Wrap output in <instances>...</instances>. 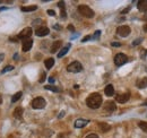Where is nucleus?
Instances as JSON below:
<instances>
[{
	"instance_id": "obj_42",
	"label": "nucleus",
	"mask_w": 147,
	"mask_h": 138,
	"mask_svg": "<svg viewBox=\"0 0 147 138\" xmlns=\"http://www.w3.org/2000/svg\"><path fill=\"white\" fill-rule=\"evenodd\" d=\"M7 9V7H0V11H2V10H6Z\"/></svg>"
},
{
	"instance_id": "obj_27",
	"label": "nucleus",
	"mask_w": 147,
	"mask_h": 138,
	"mask_svg": "<svg viewBox=\"0 0 147 138\" xmlns=\"http://www.w3.org/2000/svg\"><path fill=\"white\" fill-rule=\"evenodd\" d=\"M100 35H101V31H96L94 36H93V38H94V40H97V38L100 37Z\"/></svg>"
},
{
	"instance_id": "obj_29",
	"label": "nucleus",
	"mask_w": 147,
	"mask_h": 138,
	"mask_svg": "<svg viewBox=\"0 0 147 138\" xmlns=\"http://www.w3.org/2000/svg\"><path fill=\"white\" fill-rule=\"evenodd\" d=\"M58 6L61 8V10H62V9H65V2H63V1H59Z\"/></svg>"
},
{
	"instance_id": "obj_31",
	"label": "nucleus",
	"mask_w": 147,
	"mask_h": 138,
	"mask_svg": "<svg viewBox=\"0 0 147 138\" xmlns=\"http://www.w3.org/2000/svg\"><path fill=\"white\" fill-rule=\"evenodd\" d=\"M48 14H49L50 16H56V11H55V10H51V9L48 10Z\"/></svg>"
},
{
	"instance_id": "obj_39",
	"label": "nucleus",
	"mask_w": 147,
	"mask_h": 138,
	"mask_svg": "<svg viewBox=\"0 0 147 138\" xmlns=\"http://www.w3.org/2000/svg\"><path fill=\"white\" fill-rule=\"evenodd\" d=\"M10 41H18V37H9Z\"/></svg>"
},
{
	"instance_id": "obj_12",
	"label": "nucleus",
	"mask_w": 147,
	"mask_h": 138,
	"mask_svg": "<svg viewBox=\"0 0 147 138\" xmlns=\"http://www.w3.org/2000/svg\"><path fill=\"white\" fill-rule=\"evenodd\" d=\"M32 45H33V41L29 38V40H24L23 41V51L24 52H27L31 50V48H32Z\"/></svg>"
},
{
	"instance_id": "obj_24",
	"label": "nucleus",
	"mask_w": 147,
	"mask_h": 138,
	"mask_svg": "<svg viewBox=\"0 0 147 138\" xmlns=\"http://www.w3.org/2000/svg\"><path fill=\"white\" fill-rule=\"evenodd\" d=\"M45 90H48V91H52V92H60V88H58V87H56V86H51V85H48V86H45L44 87Z\"/></svg>"
},
{
	"instance_id": "obj_32",
	"label": "nucleus",
	"mask_w": 147,
	"mask_h": 138,
	"mask_svg": "<svg viewBox=\"0 0 147 138\" xmlns=\"http://www.w3.org/2000/svg\"><path fill=\"white\" fill-rule=\"evenodd\" d=\"M90 38H92V37H90L89 35H87V36H85V37L82 40V42H83V43H85V42H87L88 40H90Z\"/></svg>"
},
{
	"instance_id": "obj_2",
	"label": "nucleus",
	"mask_w": 147,
	"mask_h": 138,
	"mask_svg": "<svg viewBox=\"0 0 147 138\" xmlns=\"http://www.w3.org/2000/svg\"><path fill=\"white\" fill-rule=\"evenodd\" d=\"M78 11L84 17H87V18H93L94 17V11L86 5H79L78 6Z\"/></svg>"
},
{
	"instance_id": "obj_7",
	"label": "nucleus",
	"mask_w": 147,
	"mask_h": 138,
	"mask_svg": "<svg viewBox=\"0 0 147 138\" xmlns=\"http://www.w3.org/2000/svg\"><path fill=\"white\" fill-rule=\"evenodd\" d=\"M33 33V31H32V29L31 27H26V29H24L19 34H18V40H29V37H31V35Z\"/></svg>"
},
{
	"instance_id": "obj_18",
	"label": "nucleus",
	"mask_w": 147,
	"mask_h": 138,
	"mask_svg": "<svg viewBox=\"0 0 147 138\" xmlns=\"http://www.w3.org/2000/svg\"><path fill=\"white\" fill-rule=\"evenodd\" d=\"M69 49H70V44H67L65 48H62L60 50V52H58V58H62L65 54H67V52L69 51Z\"/></svg>"
},
{
	"instance_id": "obj_45",
	"label": "nucleus",
	"mask_w": 147,
	"mask_h": 138,
	"mask_svg": "<svg viewBox=\"0 0 147 138\" xmlns=\"http://www.w3.org/2000/svg\"><path fill=\"white\" fill-rule=\"evenodd\" d=\"M144 19H145V21H147V14L145 15V16H144Z\"/></svg>"
},
{
	"instance_id": "obj_9",
	"label": "nucleus",
	"mask_w": 147,
	"mask_h": 138,
	"mask_svg": "<svg viewBox=\"0 0 147 138\" xmlns=\"http://www.w3.org/2000/svg\"><path fill=\"white\" fill-rule=\"evenodd\" d=\"M130 98V94L129 93H122V94H118L116 96V100L119 103H126Z\"/></svg>"
},
{
	"instance_id": "obj_34",
	"label": "nucleus",
	"mask_w": 147,
	"mask_h": 138,
	"mask_svg": "<svg viewBox=\"0 0 147 138\" xmlns=\"http://www.w3.org/2000/svg\"><path fill=\"white\" fill-rule=\"evenodd\" d=\"M129 10H130V7H128V8H126V9H123V10L121 11V14H122V15H123V14H127V13H128Z\"/></svg>"
},
{
	"instance_id": "obj_21",
	"label": "nucleus",
	"mask_w": 147,
	"mask_h": 138,
	"mask_svg": "<svg viewBox=\"0 0 147 138\" xmlns=\"http://www.w3.org/2000/svg\"><path fill=\"white\" fill-rule=\"evenodd\" d=\"M22 11H34L37 9V6L36 5H32V6H26V7H22L21 8Z\"/></svg>"
},
{
	"instance_id": "obj_17",
	"label": "nucleus",
	"mask_w": 147,
	"mask_h": 138,
	"mask_svg": "<svg viewBox=\"0 0 147 138\" xmlns=\"http://www.w3.org/2000/svg\"><path fill=\"white\" fill-rule=\"evenodd\" d=\"M98 127H100V129H101L102 133H106V131H109L111 129V126L108 125V123H105V122H101L98 125Z\"/></svg>"
},
{
	"instance_id": "obj_14",
	"label": "nucleus",
	"mask_w": 147,
	"mask_h": 138,
	"mask_svg": "<svg viewBox=\"0 0 147 138\" xmlns=\"http://www.w3.org/2000/svg\"><path fill=\"white\" fill-rule=\"evenodd\" d=\"M104 93H105L106 96H112L114 94V87H113V85H111V84L106 85V87L104 88Z\"/></svg>"
},
{
	"instance_id": "obj_47",
	"label": "nucleus",
	"mask_w": 147,
	"mask_h": 138,
	"mask_svg": "<svg viewBox=\"0 0 147 138\" xmlns=\"http://www.w3.org/2000/svg\"><path fill=\"white\" fill-rule=\"evenodd\" d=\"M143 105H146V106H147V101H146V102H144V103H143Z\"/></svg>"
},
{
	"instance_id": "obj_4",
	"label": "nucleus",
	"mask_w": 147,
	"mask_h": 138,
	"mask_svg": "<svg viewBox=\"0 0 147 138\" xmlns=\"http://www.w3.org/2000/svg\"><path fill=\"white\" fill-rule=\"evenodd\" d=\"M45 105H47V102H45V100L43 98H36V99H34L32 101V107L33 109H36V110L43 109Z\"/></svg>"
},
{
	"instance_id": "obj_5",
	"label": "nucleus",
	"mask_w": 147,
	"mask_h": 138,
	"mask_svg": "<svg viewBox=\"0 0 147 138\" xmlns=\"http://www.w3.org/2000/svg\"><path fill=\"white\" fill-rule=\"evenodd\" d=\"M127 61H128V57L126 54H123V53H118L117 56L114 57V64L118 67L124 65Z\"/></svg>"
},
{
	"instance_id": "obj_16",
	"label": "nucleus",
	"mask_w": 147,
	"mask_h": 138,
	"mask_svg": "<svg viewBox=\"0 0 147 138\" xmlns=\"http://www.w3.org/2000/svg\"><path fill=\"white\" fill-rule=\"evenodd\" d=\"M14 117L16 119H22V117H23V107H21V106L16 107L15 111H14Z\"/></svg>"
},
{
	"instance_id": "obj_1",
	"label": "nucleus",
	"mask_w": 147,
	"mask_h": 138,
	"mask_svg": "<svg viewBox=\"0 0 147 138\" xmlns=\"http://www.w3.org/2000/svg\"><path fill=\"white\" fill-rule=\"evenodd\" d=\"M86 104L90 109H98L102 105V96L98 93H93L87 98Z\"/></svg>"
},
{
	"instance_id": "obj_40",
	"label": "nucleus",
	"mask_w": 147,
	"mask_h": 138,
	"mask_svg": "<svg viewBox=\"0 0 147 138\" xmlns=\"http://www.w3.org/2000/svg\"><path fill=\"white\" fill-rule=\"evenodd\" d=\"M2 60H3V54H2V53H0V62H1Z\"/></svg>"
},
{
	"instance_id": "obj_41",
	"label": "nucleus",
	"mask_w": 147,
	"mask_h": 138,
	"mask_svg": "<svg viewBox=\"0 0 147 138\" xmlns=\"http://www.w3.org/2000/svg\"><path fill=\"white\" fill-rule=\"evenodd\" d=\"M55 29H56V30H61V27H60L59 25H55Z\"/></svg>"
},
{
	"instance_id": "obj_13",
	"label": "nucleus",
	"mask_w": 147,
	"mask_h": 138,
	"mask_svg": "<svg viewBox=\"0 0 147 138\" xmlns=\"http://www.w3.org/2000/svg\"><path fill=\"white\" fill-rule=\"evenodd\" d=\"M137 87L138 88H146L147 87V77H143V78H139L136 83Z\"/></svg>"
},
{
	"instance_id": "obj_15",
	"label": "nucleus",
	"mask_w": 147,
	"mask_h": 138,
	"mask_svg": "<svg viewBox=\"0 0 147 138\" xmlns=\"http://www.w3.org/2000/svg\"><path fill=\"white\" fill-rule=\"evenodd\" d=\"M60 46H61V41H56V42H53V44L51 45V53H56L57 51H59V49H60Z\"/></svg>"
},
{
	"instance_id": "obj_43",
	"label": "nucleus",
	"mask_w": 147,
	"mask_h": 138,
	"mask_svg": "<svg viewBox=\"0 0 147 138\" xmlns=\"http://www.w3.org/2000/svg\"><path fill=\"white\" fill-rule=\"evenodd\" d=\"M58 138H66V136H65L63 134H61V135H59L58 136Z\"/></svg>"
},
{
	"instance_id": "obj_37",
	"label": "nucleus",
	"mask_w": 147,
	"mask_h": 138,
	"mask_svg": "<svg viewBox=\"0 0 147 138\" xmlns=\"http://www.w3.org/2000/svg\"><path fill=\"white\" fill-rule=\"evenodd\" d=\"M49 82H50L51 84H53V83H55V78H53V77H49Z\"/></svg>"
},
{
	"instance_id": "obj_10",
	"label": "nucleus",
	"mask_w": 147,
	"mask_h": 138,
	"mask_svg": "<svg viewBox=\"0 0 147 138\" xmlns=\"http://www.w3.org/2000/svg\"><path fill=\"white\" fill-rule=\"evenodd\" d=\"M49 33H50V31H49V29L45 27V26H41V27L36 29V31H35V34L37 35V36H40V37L45 36V35H48Z\"/></svg>"
},
{
	"instance_id": "obj_20",
	"label": "nucleus",
	"mask_w": 147,
	"mask_h": 138,
	"mask_svg": "<svg viewBox=\"0 0 147 138\" xmlns=\"http://www.w3.org/2000/svg\"><path fill=\"white\" fill-rule=\"evenodd\" d=\"M44 65H45V67L48 69L52 68L53 65H55V59H53V58H48V59L44 61Z\"/></svg>"
},
{
	"instance_id": "obj_22",
	"label": "nucleus",
	"mask_w": 147,
	"mask_h": 138,
	"mask_svg": "<svg viewBox=\"0 0 147 138\" xmlns=\"http://www.w3.org/2000/svg\"><path fill=\"white\" fill-rule=\"evenodd\" d=\"M21 98H22V92H17V93L11 98V102H13V103H15V102H17Z\"/></svg>"
},
{
	"instance_id": "obj_11",
	"label": "nucleus",
	"mask_w": 147,
	"mask_h": 138,
	"mask_svg": "<svg viewBox=\"0 0 147 138\" xmlns=\"http://www.w3.org/2000/svg\"><path fill=\"white\" fill-rule=\"evenodd\" d=\"M88 120H86V119H77L76 121H75V128H83V127H85L86 125H87Z\"/></svg>"
},
{
	"instance_id": "obj_19",
	"label": "nucleus",
	"mask_w": 147,
	"mask_h": 138,
	"mask_svg": "<svg viewBox=\"0 0 147 138\" xmlns=\"http://www.w3.org/2000/svg\"><path fill=\"white\" fill-rule=\"evenodd\" d=\"M137 7H138V9H139L140 11H147V1H145V0L139 1Z\"/></svg>"
},
{
	"instance_id": "obj_6",
	"label": "nucleus",
	"mask_w": 147,
	"mask_h": 138,
	"mask_svg": "<svg viewBox=\"0 0 147 138\" xmlns=\"http://www.w3.org/2000/svg\"><path fill=\"white\" fill-rule=\"evenodd\" d=\"M118 35L122 36V37H127L128 35L130 34V27L127 26V25H122V26H119L117 30Z\"/></svg>"
},
{
	"instance_id": "obj_35",
	"label": "nucleus",
	"mask_w": 147,
	"mask_h": 138,
	"mask_svg": "<svg viewBox=\"0 0 147 138\" xmlns=\"http://www.w3.org/2000/svg\"><path fill=\"white\" fill-rule=\"evenodd\" d=\"M111 45H112V46H120V45H121V43H119V42H112V43H111Z\"/></svg>"
},
{
	"instance_id": "obj_25",
	"label": "nucleus",
	"mask_w": 147,
	"mask_h": 138,
	"mask_svg": "<svg viewBox=\"0 0 147 138\" xmlns=\"http://www.w3.org/2000/svg\"><path fill=\"white\" fill-rule=\"evenodd\" d=\"M14 67L13 66H6L5 68L2 69V74H5V72H7V71H10V70H13Z\"/></svg>"
},
{
	"instance_id": "obj_44",
	"label": "nucleus",
	"mask_w": 147,
	"mask_h": 138,
	"mask_svg": "<svg viewBox=\"0 0 147 138\" xmlns=\"http://www.w3.org/2000/svg\"><path fill=\"white\" fill-rule=\"evenodd\" d=\"M144 30H145V31L147 32V25H145V26H144Z\"/></svg>"
},
{
	"instance_id": "obj_28",
	"label": "nucleus",
	"mask_w": 147,
	"mask_h": 138,
	"mask_svg": "<svg viewBox=\"0 0 147 138\" xmlns=\"http://www.w3.org/2000/svg\"><path fill=\"white\" fill-rule=\"evenodd\" d=\"M45 80V72H42V75H41V78H40V83H43Z\"/></svg>"
},
{
	"instance_id": "obj_30",
	"label": "nucleus",
	"mask_w": 147,
	"mask_h": 138,
	"mask_svg": "<svg viewBox=\"0 0 147 138\" xmlns=\"http://www.w3.org/2000/svg\"><path fill=\"white\" fill-rule=\"evenodd\" d=\"M86 138H98V136L96 134H89V135L86 136Z\"/></svg>"
},
{
	"instance_id": "obj_23",
	"label": "nucleus",
	"mask_w": 147,
	"mask_h": 138,
	"mask_svg": "<svg viewBox=\"0 0 147 138\" xmlns=\"http://www.w3.org/2000/svg\"><path fill=\"white\" fill-rule=\"evenodd\" d=\"M138 126H139V128H140L143 131L147 133V122L146 121H140V122L138 123Z\"/></svg>"
},
{
	"instance_id": "obj_26",
	"label": "nucleus",
	"mask_w": 147,
	"mask_h": 138,
	"mask_svg": "<svg viewBox=\"0 0 147 138\" xmlns=\"http://www.w3.org/2000/svg\"><path fill=\"white\" fill-rule=\"evenodd\" d=\"M142 41H143V37H139V38H137V40H135V41L132 42V45H138Z\"/></svg>"
},
{
	"instance_id": "obj_3",
	"label": "nucleus",
	"mask_w": 147,
	"mask_h": 138,
	"mask_svg": "<svg viewBox=\"0 0 147 138\" xmlns=\"http://www.w3.org/2000/svg\"><path fill=\"white\" fill-rule=\"evenodd\" d=\"M67 70H68L69 72H75V74H76V72H80V71L83 70V66H82L80 62L74 61V62H71L70 65H68Z\"/></svg>"
},
{
	"instance_id": "obj_36",
	"label": "nucleus",
	"mask_w": 147,
	"mask_h": 138,
	"mask_svg": "<svg viewBox=\"0 0 147 138\" xmlns=\"http://www.w3.org/2000/svg\"><path fill=\"white\" fill-rule=\"evenodd\" d=\"M68 30H69V31H73V32L75 31V29H74V26H73V25H69V26H68Z\"/></svg>"
},
{
	"instance_id": "obj_8",
	"label": "nucleus",
	"mask_w": 147,
	"mask_h": 138,
	"mask_svg": "<svg viewBox=\"0 0 147 138\" xmlns=\"http://www.w3.org/2000/svg\"><path fill=\"white\" fill-rule=\"evenodd\" d=\"M116 109H117V106H116V103H114L113 101H108V102L105 103V105H104V111L108 112V113L114 112Z\"/></svg>"
},
{
	"instance_id": "obj_38",
	"label": "nucleus",
	"mask_w": 147,
	"mask_h": 138,
	"mask_svg": "<svg viewBox=\"0 0 147 138\" xmlns=\"http://www.w3.org/2000/svg\"><path fill=\"white\" fill-rule=\"evenodd\" d=\"M63 115H65V111H61V112H60V114L58 115V118H62Z\"/></svg>"
},
{
	"instance_id": "obj_46",
	"label": "nucleus",
	"mask_w": 147,
	"mask_h": 138,
	"mask_svg": "<svg viewBox=\"0 0 147 138\" xmlns=\"http://www.w3.org/2000/svg\"><path fill=\"white\" fill-rule=\"evenodd\" d=\"M1 102H2V98H1V95H0V104H1Z\"/></svg>"
},
{
	"instance_id": "obj_33",
	"label": "nucleus",
	"mask_w": 147,
	"mask_h": 138,
	"mask_svg": "<svg viewBox=\"0 0 147 138\" xmlns=\"http://www.w3.org/2000/svg\"><path fill=\"white\" fill-rule=\"evenodd\" d=\"M60 15H61V17L65 19V18H66V10H65V9H62V10H61V13H60Z\"/></svg>"
}]
</instances>
